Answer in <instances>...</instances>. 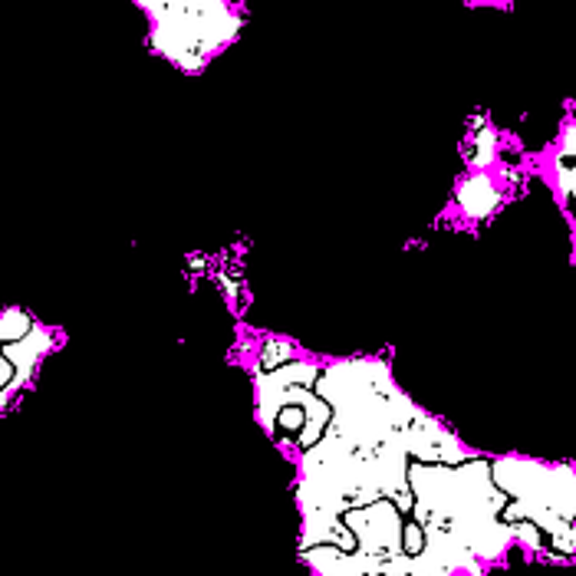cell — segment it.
I'll list each match as a JSON object with an SVG mask.
<instances>
[{
  "mask_svg": "<svg viewBox=\"0 0 576 576\" xmlns=\"http://www.w3.org/2000/svg\"><path fill=\"white\" fill-rule=\"evenodd\" d=\"M30 330H33L30 313H23V310H7V313H0V343H3V346L20 343Z\"/></svg>",
  "mask_w": 576,
  "mask_h": 576,
  "instance_id": "3957f363",
  "label": "cell"
},
{
  "mask_svg": "<svg viewBox=\"0 0 576 576\" xmlns=\"http://www.w3.org/2000/svg\"><path fill=\"white\" fill-rule=\"evenodd\" d=\"M271 350H264V363L271 366V370H277V360L281 356H287V346L284 343H267Z\"/></svg>",
  "mask_w": 576,
  "mask_h": 576,
  "instance_id": "5b68a950",
  "label": "cell"
},
{
  "mask_svg": "<svg viewBox=\"0 0 576 576\" xmlns=\"http://www.w3.org/2000/svg\"><path fill=\"white\" fill-rule=\"evenodd\" d=\"M159 13L155 47L182 70H198L214 47L238 33V17L228 3H142Z\"/></svg>",
  "mask_w": 576,
  "mask_h": 576,
  "instance_id": "6da1fadb",
  "label": "cell"
},
{
  "mask_svg": "<svg viewBox=\"0 0 576 576\" xmlns=\"http://www.w3.org/2000/svg\"><path fill=\"white\" fill-rule=\"evenodd\" d=\"M497 201H501V194L497 189L478 175V179H468L462 189H458V204L465 208V214H472V218H484V214H491L494 208H497Z\"/></svg>",
  "mask_w": 576,
  "mask_h": 576,
  "instance_id": "7a4b0ae2",
  "label": "cell"
},
{
  "mask_svg": "<svg viewBox=\"0 0 576 576\" xmlns=\"http://www.w3.org/2000/svg\"><path fill=\"white\" fill-rule=\"evenodd\" d=\"M491 159H494V132L484 129L478 139V165H487Z\"/></svg>",
  "mask_w": 576,
  "mask_h": 576,
  "instance_id": "277c9868",
  "label": "cell"
}]
</instances>
